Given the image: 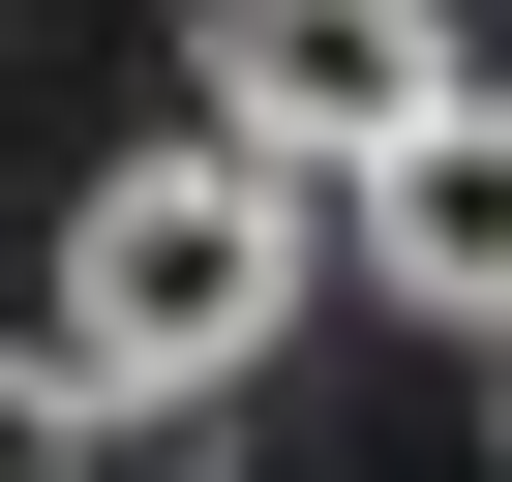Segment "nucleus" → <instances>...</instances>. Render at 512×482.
I'll use <instances>...</instances> for the list:
<instances>
[{
    "instance_id": "nucleus-2",
    "label": "nucleus",
    "mask_w": 512,
    "mask_h": 482,
    "mask_svg": "<svg viewBox=\"0 0 512 482\" xmlns=\"http://www.w3.org/2000/svg\"><path fill=\"white\" fill-rule=\"evenodd\" d=\"M181 61H211V121H241V151L362 181V151L452 91V0H181Z\"/></svg>"
},
{
    "instance_id": "nucleus-3",
    "label": "nucleus",
    "mask_w": 512,
    "mask_h": 482,
    "mask_svg": "<svg viewBox=\"0 0 512 482\" xmlns=\"http://www.w3.org/2000/svg\"><path fill=\"white\" fill-rule=\"evenodd\" d=\"M332 241H362V272H392L422 332H512V91L452 61V91H422V121L332 181Z\"/></svg>"
},
{
    "instance_id": "nucleus-1",
    "label": "nucleus",
    "mask_w": 512,
    "mask_h": 482,
    "mask_svg": "<svg viewBox=\"0 0 512 482\" xmlns=\"http://www.w3.org/2000/svg\"><path fill=\"white\" fill-rule=\"evenodd\" d=\"M302 272H332V181H302V151H241V121H181V151L61 181V362H91V392L241 422V362L302 332Z\"/></svg>"
},
{
    "instance_id": "nucleus-4",
    "label": "nucleus",
    "mask_w": 512,
    "mask_h": 482,
    "mask_svg": "<svg viewBox=\"0 0 512 482\" xmlns=\"http://www.w3.org/2000/svg\"><path fill=\"white\" fill-rule=\"evenodd\" d=\"M0 482H211V422L181 392H91L61 332H0Z\"/></svg>"
}]
</instances>
